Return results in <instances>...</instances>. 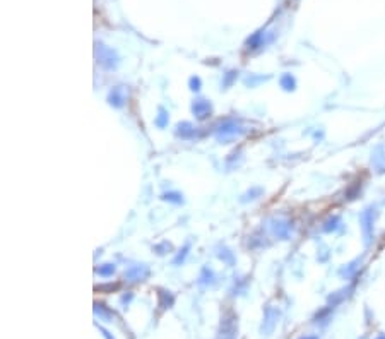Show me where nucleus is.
Wrapping results in <instances>:
<instances>
[{
	"instance_id": "9",
	"label": "nucleus",
	"mask_w": 385,
	"mask_h": 339,
	"mask_svg": "<svg viewBox=\"0 0 385 339\" xmlns=\"http://www.w3.org/2000/svg\"><path fill=\"white\" fill-rule=\"evenodd\" d=\"M115 271V267H113V266H110V267H105V269H99V274L101 276H108V274H112V272Z\"/></svg>"
},
{
	"instance_id": "6",
	"label": "nucleus",
	"mask_w": 385,
	"mask_h": 339,
	"mask_svg": "<svg viewBox=\"0 0 385 339\" xmlns=\"http://www.w3.org/2000/svg\"><path fill=\"white\" fill-rule=\"evenodd\" d=\"M281 84H283L284 89H288V91H289V89H294V79L291 77L289 74H288V75H284V77H283Z\"/></svg>"
},
{
	"instance_id": "12",
	"label": "nucleus",
	"mask_w": 385,
	"mask_h": 339,
	"mask_svg": "<svg viewBox=\"0 0 385 339\" xmlns=\"http://www.w3.org/2000/svg\"><path fill=\"white\" fill-rule=\"evenodd\" d=\"M377 339H385V334H380V336H377Z\"/></svg>"
},
{
	"instance_id": "2",
	"label": "nucleus",
	"mask_w": 385,
	"mask_h": 339,
	"mask_svg": "<svg viewBox=\"0 0 385 339\" xmlns=\"http://www.w3.org/2000/svg\"><path fill=\"white\" fill-rule=\"evenodd\" d=\"M277 319H279V312H277V310H274V309H267L265 320H264V324H262V333H265V334L272 333V329H274V326H276Z\"/></svg>"
},
{
	"instance_id": "1",
	"label": "nucleus",
	"mask_w": 385,
	"mask_h": 339,
	"mask_svg": "<svg viewBox=\"0 0 385 339\" xmlns=\"http://www.w3.org/2000/svg\"><path fill=\"white\" fill-rule=\"evenodd\" d=\"M375 209H365L360 216V223H361V230H363V237H365V242L370 243L373 235V223H375Z\"/></svg>"
},
{
	"instance_id": "10",
	"label": "nucleus",
	"mask_w": 385,
	"mask_h": 339,
	"mask_svg": "<svg viewBox=\"0 0 385 339\" xmlns=\"http://www.w3.org/2000/svg\"><path fill=\"white\" fill-rule=\"evenodd\" d=\"M199 84H200L199 79H192V86H195V89H199Z\"/></svg>"
},
{
	"instance_id": "3",
	"label": "nucleus",
	"mask_w": 385,
	"mask_h": 339,
	"mask_svg": "<svg viewBox=\"0 0 385 339\" xmlns=\"http://www.w3.org/2000/svg\"><path fill=\"white\" fill-rule=\"evenodd\" d=\"M238 132H240V129H238L237 123L226 122L224 125H221L219 132H217V137H219V139H223V141H226V139H230V137H235Z\"/></svg>"
},
{
	"instance_id": "11",
	"label": "nucleus",
	"mask_w": 385,
	"mask_h": 339,
	"mask_svg": "<svg viewBox=\"0 0 385 339\" xmlns=\"http://www.w3.org/2000/svg\"><path fill=\"white\" fill-rule=\"evenodd\" d=\"M301 339H318V338H315V336H307V338H301Z\"/></svg>"
},
{
	"instance_id": "14",
	"label": "nucleus",
	"mask_w": 385,
	"mask_h": 339,
	"mask_svg": "<svg viewBox=\"0 0 385 339\" xmlns=\"http://www.w3.org/2000/svg\"><path fill=\"white\" fill-rule=\"evenodd\" d=\"M361 339H365V338H361Z\"/></svg>"
},
{
	"instance_id": "13",
	"label": "nucleus",
	"mask_w": 385,
	"mask_h": 339,
	"mask_svg": "<svg viewBox=\"0 0 385 339\" xmlns=\"http://www.w3.org/2000/svg\"><path fill=\"white\" fill-rule=\"evenodd\" d=\"M224 339H233V338H224Z\"/></svg>"
},
{
	"instance_id": "7",
	"label": "nucleus",
	"mask_w": 385,
	"mask_h": 339,
	"mask_svg": "<svg viewBox=\"0 0 385 339\" xmlns=\"http://www.w3.org/2000/svg\"><path fill=\"white\" fill-rule=\"evenodd\" d=\"M178 129H180L178 132L182 134L183 137H189V136H192V134L195 132V130L192 129V125H189V123H183V125H180Z\"/></svg>"
},
{
	"instance_id": "5",
	"label": "nucleus",
	"mask_w": 385,
	"mask_h": 339,
	"mask_svg": "<svg viewBox=\"0 0 385 339\" xmlns=\"http://www.w3.org/2000/svg\"><path fill=\"white\" fill-rule=\"evenodd\" d=\"M209 112H211V105L207 101H204V99H199V101L193 103V113H195L199 119H204Z\"/></svg>"
},
{
	"instance_id": "8",
	"label": "nucleus",
	"mask_w": 385,
	"mask_h": 339,
	"mask_svg": "<svg viewBox=\"0 0 385 339\" xmlns=\"http://www.w3.org/2000/svg\"><path fill=\"white\" fill-rule=\"evenodd\" d=\"M165 199L166 200H173V202H182V199H180L178 194H166Z\"/></svg>"
},
{
	"instance_id": "4",
	"label": "nucleus",
	"mask_w": 385,
	"mask_h": 339,
	"mask_svg": "<svg viewBox=\"0 0 385 339\" xmlns=\"http://www.w3.org/2000/svg\"><path fill=\"white\" fill-rule=\"evenodd\" d=\"M125 276L128 281H142V279L147 276V269H145L144 266H135V267H132Z\"/></svg>"
}]
</instances>
